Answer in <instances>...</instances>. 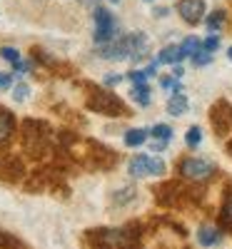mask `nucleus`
I'll return each instance as SVG.
<instances>
[{"label": "nucleus", "mask_w": 232, "mask_h": 249, "mask_svg": "<svg viewBox=\"0 0 232 249\" xmlns=\"http://www.w3.org/2000/svg\"><path fill=\"white\" fill-rule=\"evenodd\" d=\"M88 107L97 115H110V117H120V115H128V107L125 102L108 92V90H100V88H93L90 85V95H88Z\"/></svg>", "instance_id": "f257e3e1"}, {"label": "nucleus", "mask_w": 232, "mask_h": 249, "mask_svg": "<svg viewBox=\"0 0 232 249\" xmlns=\"http://www.w3.org/2000/svg\"><path fill=\"white\" fill-rule=\"evenodd\" d=\"M128 172L133 177H160V175H165V162L153 155H137L130 160Z\"/></svg>", "instance_id": "f03ea898"}, {"label": "nucleus", "mask_w": 232, "mask_h": 249, "mask_svg": "<svg viewBox=\"0 0 232 249\" xmlns=\"http://www.w3.org/2000/svg\"><path fill=\"white\" fill-rule=\"evenodd\" d=\"M95 43L97 45H105L110 43V40H115L117 35V25H115V18L110 10L105 8H95Z\"/></svg>", "instance_id": "7ed1b4c3"}, {"label": "nucleus", "mask_w": 232, "mask_h": 249, "mask_svg": "<svg viewBox=\"0 0 232 249\" xmlns=\"http://www.w3.org/2000/svg\"><path fill=\"white\" fill-rule=\"evenodd\" d=\"M180 175L193 179V182H202V179H210L215 175V164L207 160H200V157H187L180 162Z\"/></svg>", "instance_id": "20e7f679"}, {"label": "nucleus", "mask_w": 232, "mask_h": 249, "mask_svg": "<svg viewBox=\"0 0 232 249\" xmlns=\"http://www.w3.org/2000/svg\"><path fill=\"white\" fill-rule=\"evenodd\" d=\"M125 43H128V57L133 62H140L150 55V40L145 33H130L125 35Z\"/></svg>", "instance_id": "39448f33"}, {"label": "nucleus", "mask_w": 232, "mask_h": 249, "mask_svg": "<svg viewBox=\"0 0 232 249\" xmlns=\"http://www.w3.org/2000/svg\"><path fill=\"white\" fill-rule=\"evenodd\" d=\"M177 13L185 23L197 25L205 20V0H180L177 3Z\"/></svg>", "instance_id": "423d86ee"}, {"label": "nucleus", "mask_w": 232, "mask_h": 249, "mask_svg": "<svg viewBox=\"0 0 232 249\" xmlns=\"http://www.w3.org/2000/svg\"><path fill=\"white\" fill-rule=\"evenodd\" d=\"M210 117H213V124L220 135H227L232 130V105H227V102H217Z\"/></svg>", "instance_id": "0eeeda50"}, {"label": "nucleus", "mask_w": 232, "mask_h": 249, "mask_svg": "<svg viewBox=\"0 0 232 249\" xmlns=\"http://www.w3.org/2000/svg\"><path fill=\"white\" fill-rule=\"evenodd\" d=\"M13 132H15V117H13V112L5 110V107H0V144L10 142Z\"/></svg>", "instance_id": "6e6552de"}, {"label": "nucleus", "mask_w": 232, "mask_h": 249, "mask_svg": "<svg viewBox=\"0 0 232 249\" xmlns=\"http://www.w3.org/2000/svg\"><path fill=\"white\" fill-rule=\"evenodd\" d=\"M187 107H190V102H187V97L182 95V90H180V92H173V95H170V100H167V112L175 115V117L185 115V112H187Z\"/></svg>", "instance_id": "1a4fd4ad"}, {"label": "nucleus", "mask_w": 232, "mask_h": 249, "mask_svg": "<svg viewBox=\"0 0 232 249\" xmlns=\"http://www.w3.org/2000/svg\"><path fill=\"white\" fill-rule=\"evenodd\" d=\"M180 60H182L180 45H167V48H162L160 55H157V62H162V65H177Z\"/></svg>", "instance_id": "9d476101"}, {"label": "nucleus", "mask_w": 232, "mask_h": 249, "mask_svg": "<svg viewBox=\"0 0 232 249\" xmlns=\"http://www.w3.org/2000/svg\"><path fill=\"white\" fill-rule=\"evenodd\" d=\"M197 239H200V244H202V247H215V244H220L222 234H220L217 230H213V227H200Z\"/></svg>", "instance_id": "9b49d317"}, {"label": "nucleus", "mask_w": 232, "mask_h": 249, "mask_svg": "<svg viewBox=\"0 0 232 249\" xmlns=\"http://www.w3.org/2000/svg\"><path fill=\"white\" fill-rule=\"evenodd\" d=\"M130 95H133V100L137 102V105H142V107L150 105V88H147V82H142V85H135V88L130 90Z\"/></svg>", "instance_id": "f8f14e48"}, {"label": "nucleus", "mask_w": 232, "mask_h": 249, "mask_svg": "<svg viewBox=\"0 0 232 249\" xmlns=\"http://www.w3.org/2000/svg\"><path fill=\"white\" fill-rule=\"evenodd\" d=\"M200 48H202V43H200V40H197L195 35H190V37H185V40H182L180 53H182V57H193Z\"/></svg>", "instance_id": "ddd939ff"}, {"label": "nucleus", "mask_w": 232, "mask_h": 249, "mask_svg": "<svg viewBox=\"0 0 232 249\" xmlns=\"http://www.w3.org/2000/svg\"><path fill=\"white\" fill-rule=\"evenodd\" d=\"M147 130H130V132H125V144L128 147H140V144L147 140Z\"/></svg>", "instance_id": "4468645a"}, {"label": "nucleus", "mask_w": 232, "mask_h": 249, "mask_svg": "<svg viewBox=\"0 0 232 249\" xmlns=\"http://www.w3.org/2000/svg\"><path fill=\"white\" fill-rule=\"evenodd\" d=\"M225 20H227V18H225V10H215V13H210V15L205 18V25H207V30L215 33V30H220V28L225 25Z\"/></svg>", "instance_id": "2eb2a0df"}, {"label": "nucleus", "mask_w": 232, "mask_h": 249, "mask_svg": "<svg viewBox=\"0 0 232 249\" xmlns=\"http://www.w3.org/2000/svg\"><path fill=\"white\" fill-rule=\"evenodd\" d=\"M150 135L155 140H160V142H170L173 140V127L170 124H155V127L150 130Z\"/></svg>", "instance_id": "dca6fc26"}, {"label": "nucleus", "mask_w": 232, "mask_h": 249, "mask_svg": "<svg viewBox=\"0 0 232 249\" xmlns=\"http://www.w3.org/2000/svg\"><path fill=\"white\" fill-rule=\"evenodd\" d=\"M185 142H187V147H197V144L202 142V130L197 127V124H195V127H190L187 130V135H185Z\"/></svg>", "instance_id": "f3484780"}, {"label": "nucleus", "mask_w": 232, "mask_h": 249, "mask_svg": "<svg viewBox=\"0 0 232 249\" xmlns=\"http://www.w3.org/2000/svg\"><path fill=\"white\" fill-rule=\"evenodd\" d=\"M0 57H3V60H8L10 65H15V62L20 60V53H18L15 48H0Z\"/></svg>", "instance_id": "a211bd4d"}, {"label": "nucleus", "mask_w": 232, "mask_h": 249, "mask_svg": "<svg viewBox=\"0 0 232 249\" xmlns=\"http://www.w3.org/2000/svg\"><path fill=\"white\" fill-rule=\"evenodd\" d=\"M210 60H213V53H207V50H202V48L193 55V62H195V65H207Z\"/></svg>", "instance_id": "6ab92c4d"}, {"label": "nucleus", "mask_w": 232, "mask_h": 249, "mask_svg": "<svg viewBox=\"0 0 232 249\" xmlns=\"http://www.w3.org/2000/svg\"><path fill=\"white\" fill-rule=\"evenodd\" d=\"M217 48H220V37L217 35H210L205 43H202V50H207V53H215Z\"/></svg>", "instance_id": "aec40b11"}, {"label": "nucleus", "mask_w": 232, "mask_h": 249, "mask_svg": "<svg viewBox=\"0 0 232 249\" xmlns=\"http://www.w3.org/2000/svg\"><path fill=\"white\" fill-rule=\"evenodd\" d=\"M28 95H30V88L25 85V82H20V85L15 88V100L23 102V100H28Z\"/></svg>", "instance_id": "412c9836"}, {"label": "nucleus", "mask_w": 232, "mask_h": 249, "mask_svg": "<svg viewBox=\"0 0 232 249\" xmlns=\"http://www.w3.org/2000/svg\"><path fill=\"white\" fill-rule=\"evenodd\" d=\"M128 77L135 82V85H142V82H147V75H145V72H140V70H133Z\"/></svg>", "instance_id": "4be33fe9"}, {"label": "nucleus", "mask_w": 232, "mask_h": 249, "mask_svg": "<svg viewBox=\"0 0 232 249\" xmlns=\"http://www.w3.org/2000/svg\"><path fill=\"white\" fill-rule=\"evenodd\" d=\"M13 85V75L10 72H0V90H8Z\"/></svg>", "instance_id": "5701e85b"}, {"label": "nucleus", "mask_w": 232, "mask_h": 249, "mask_svg": "<svg viewBox=\"0 0 232 249\" xmlns=\"http://www.w3.org/2000/svg\"><path fill=\"white\" fill-rule=\"evenodd\" d=\"M13 68H15L18 72H28V70H30L33 65H30V62H28V60H23V57H20V60L15 62V65H13Z\"/></svg>", "instance_id": "b1692460"}, {"label": "nucleus", "mask_w": 232, "mask_h": 249, "mask_svg": "<svg viewBox=\"0 0 232 249\" xmlns=\"http://www.w3.org/2000/svg\"><path fill=\"white\" fill-rule=\"evenodd\" d=\"M225 222L232 227V197H227V204H225Z\"/></svg>", "instance_id": "393cba45"}, {"label": "nucleus", "mask_w": 232, "mask_h": 249, "mask_svg": "<svg viewBox=\"0 0 232 249\" xmlns=\"http://www.w3.org/2000/svg\"><path fill=\"white\" fill-rule=\"evenodd\" d=\"M120 80H122V77L113 72V75H108V77H105V85H108V88H113V85H117V82H120Z\"/></svg>", "instance_id": "a878e982"}, {"label": "nucleus", "mask_w": 232, "mask_h": 249, "mask_svg": "<svg viewBox=\"0 0 232 249\" xmlns=\"http://www.w3.org/2000/svg\"><path fill=\"white\" fill-rule=\"evenodd\" d=\"M155 15H157V18H165V15H167V8H157Z\"/></svg>", "instance_id": "bb28decb"}, {"label": "nucleus", "mask_w": 232, "mask_h": 249, "mask_svg": "<svg viewBox=\"0 0 232 249\" xmlns=\"http://www.w3.org/2000/svg\"><path fill=\"white\" fill-rule=\"evenodd\" d=\"M80 3H82V5H95L97 0H80Z\"/></svg>", "instance_id": "cd10ccee"}, {"label": "nucleus", "mask_w": 232, "mask_h": 249, "mask_svg": "<svg viewBox=\"0 0 232 249\" xmlns=\"http://www.w3.org/2000/svg\"><path fill=\"white\" fill-rule=\"evenodd\" d=\"M227 57H230V60H232V48H230V50H227Z\"/></svg>", "instance_id": "c85d7f7f"}, {"label": "nucleus", "mask_w": 232, "mask_h": 249, "mask_svg": "<svg viewBox=\"0 0 232 249\" xmlns=\"http://www.w3.org/2000/svg\"><path fill=\"white\" fill-rule=\"evenodd\" d=\"M110 3H120V0H110Z\"/></svg>", "instance_id": "c756f323"}, {"label": "nucleus", "mask_w": 232, "mask_h": 249, "mask_svg": "<svg viewBox=\"0 0 232 249\" xmlns=\"http://www.w3.org/2000/svg\"><path fill=\"white\" fill-rule=\"evenodd\" d=\"M147 3H150V0H147Z\"/></svg>", "instance_id": "7c9ffc66"}]
</instances>
